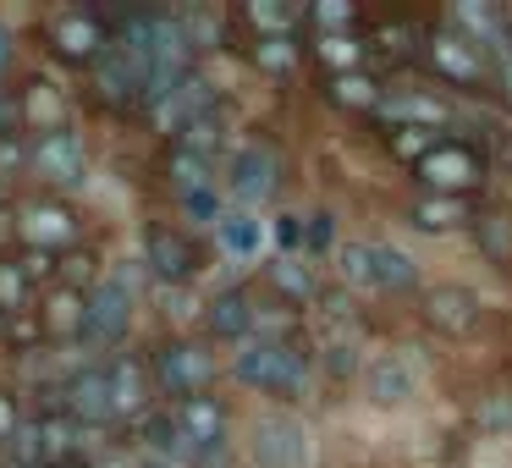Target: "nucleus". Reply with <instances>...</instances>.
Here are the masks:
<instances>
[{
    "label": "nucleus",
    "mask_w": 512,
    "mask_h": 468,
    "mask_svg": "<svg viewBox=\"0 0 512 468\" xmlns=\"http://www.w3.org/2000/svg\"><path fill=\"white\" fill-rule=\"evenodd\" d=\"M232 375L243 380L248 391H259V397L298 402V397H309L314 358H309V347L292 342V336H248L232 358Z\"/></svg>",
    "instance_id": "f257e3e1"
},
{
    "label": "nucleus",
    "mask_w": 512,
    "mask_h": 468,
    "mask_svg": "<svg viewBox=\"0 0 512 468\" xmlns=\"http://www.w3.org/2000/svg\"><path fill=\"white\" fill-rule=\"evenodd\" d=\"M424 193H446V199H474L490 177V155L479 138H463V133H446L430 155L413 166Z\"/></svg>",
    "instance_id": "f03ea898"
},
{
    "label": "nucleus",
    "mask_w": 512,
    "mask_h": 468,
    "mask_svg": "<svg viewBox=\"0 0 512 468\" xmlns=\"http://www.w3.org/2000/svg\"><path fill=\"white\" fill-rule=\"evenodd\" d=\"M419 56H424V67L435 72V83H446V89L474 94V89H485V83H490V56L479 45H468L463 34H452L446 23L424 28Z\"/></svg>",
    "instance_id": "7ed1b4c3"
},
{
    "label": "nucleus",
    "mask_w": 512,
    "mask_h": 468,
    "mask_svg": "<svg viewBox=\"0 0 512 468\" xmlns=\"http://www.w3.org/2000/svg\"><path fill=\"white\" fill-rule=\"evenodd\" d=\"M127 331H133V292L116 276H105L100 287H89V298H83L78 342L94 347V353H111V347L127 342Z\"/></svg>",
    "instance_id": "20e7f679"
},
{
    "label": "nucleus",
    "mask_w": 512,
    "mask_h": 468,
    "mask_svg": "<svg viewBox=\"0 0 512 468\" xmlns=\"http://www.w3.org/2000/svg\"><path fill=\"white\" fill-rule=\"evenodd\" d=\"M28 166H34L39 182H50V188H83L89 182V149H83V138L72 133V127H45L39 133V144L28 149Z\"/></svg>",
    "instance_id": "39448f33"
},
{
    "label": "nucleus",
    "mask_w": 512,
    "mask_h": 468,
    "mask_svg": "<svg viewBox=\"0 0 512 468\" xmlns=\"http://www.w3.org/2000/svg\"><path fill=\"white\" fill-rule=\"evenodd\" d=\"M248 457L254 468H309V430L292 413H259L248 430Z\"/></svg>",
    "instance_id": "423d86ee"
},
{
    "label": "nucleus",
    "mask_w": 512,
    "mask_h": 468,
    "mask_svg": "<svg viewBox=\"0 0 512 468\" xmlns=\"http://www.w3.org/2000/svg\"><path fill=\"white\" fill-rule=\"evenodd\" d=\"M281 182V155L276 144H259V138H248V144L232 149V160H226V193L237 199V210H248V204H265L270 193H276Z\"/></svg>",
    "instance_id": "0eeeda50"
},
{
    "label": "nucleus",
    "mask_w": 512,
    "mask_h": 468,
    "mask_svg": "<svg viewBox=\"0 0 512 468\" xmlns=\"http://www.w3.org/2000/svg\"><path fill=\"white\" fill-rule=\"evenodd\" d=\"M419 314L430 331L441 336H474L479 320H485V303H479L474 287H457V281H441V287H424Z\"/></svg>",
    "instance_id": "6e6552de"
},
{
    "label": "nucleus",
    "mask_w": 512,
    "mask_h": 468,
    "mask_svg": "<svg viewBox=\"0 0 512 468\" xmlns=\"http://www.w3.org/2000/svg\"><path fill=\"white\" fill-rule=\"evenodd\" d=\"M61 408H67L72 424L83 430H100V424L116 419V402H111V380H105V364H83L67 375L61 386Z\"/></svg>",
    "instance_id": "1a4fd4ad"
},
{
    "label": "nucleus",
    "mask_w": 512,
    "mask_h": 468,
    "mask_svg": "<svg viewBox=\"0 0 512 468\" xmlns=\"http://www.w3.org/2000/svg\"><path fill=\"white\" fill-rule=\"evenodd\" d=\"M155 380H160V391H171L177 402L199 397L215 380V358L204 353L199 342H171V347H160V358H155Z\"/></svg>",
    "instance_id": "9d476101"
},
{
    "label": "nucleus",
    "mask_w": 512,
    "mask_h": 468,
    "mask_svg": "<svg viewBox=\"0 0 512 468\" xmlns=\"http://www.w3.org/2000/svg\"><path fill=\"white\" fill-rule=\"evenodd\" d=\"M144 265L160 287H188V281L199 276V248H193V237L171 232V226H149L144 232Z\"/></svg>",
    "instance_id": "9b49d317"
},
{
    "label": "nucleus",
    "mask_w": 512,
    "mask_h": 468,
    "mask_svg": "<svg viewBox=\"0 0 512 468\" xmlns=\"http://www.w3.org/2000/svg\"><path fill=\"white\" fill-rule=\"evenodd\" d=\"M364 391L375 408H402V402L419 397V364L408 358V347H391V353H375L364 364Z\"/></svg>",
    "instance_id": "f8f14e48"
},
{
    "label": "nucleus",
    "mask_w": 512,
    "mask_h": 468,
    "mask_svg": "<svg viewBox=\"0 0 512 468\" xmlns=\"http://www.w3.org/2000/svg\"><path fill=\"white\" fill-rule=\"evenodd\" d=\"M171 424H177L182 452H221L226 446V408H221V397H210V391L182 397L177 408H171Z\"/></svg>",
    "instance_id": "ddd939ff"
},
{
    "label": "nucleus",
    "mask_w": 512,
    "mask_h": 468,
    "mask_svg": "<svg viewBox=\"0 0 512 468\" xmlns=\"http://www.w3.org/2000/svg\"><path fill=\"white\" fill-rule=\"evenodd\" d=\"M149 111H155V127H160V133H182V127L215 116V83L204 78V72L188 67V72L177 78V89H171L160 105H149Z\"/></svg>",
    "instance_id": "4468645a"
},
{
    "label": "nucleus",
    "mask_w": 512,
    "mask_h": 468,
    "mask_svg": "<svg viewBox=\"0 0 512 468\" xmlns=\"http://www.w3.org/2000/svg\"><path fill=\"white\" fill-rule=\"evenodd\" d=\"M375 122L386 127H441L446 133V122H452V111H446V100L441 94H430V89H413V94H391L386 89V100L375 105Z\"/></svg>",
    "instance_id": "2eb2a0df"
},
{
    "label": "nucleus",
    "mask_w": 512,
    "mask_h": 468,
    "mask_svg": "<svg viewBox=\"0 0 512 468\" xmlns=\"http://www.w3.org/2000/svg\"><path fill=\"white\" fill-rule=\"evenodd\" d=\"M452 34H463L468 45H479L485 56H501V39H507V12L501 6H485V0H468V6H452V12L441 17Z\"/></svg>",
    "instance_id": "dca6fc26"
},
{
    "label": "nucleus",
    "mask_w": 512,
    "mask_h": 468,
    "mask_svg": "<svg viewBox=\"0 0 512 468\" xmlns=\"http://www.w3.org/2000/svg\"><path fill=\"white\" fill-rule=\"evenodd\" d=\"M254 320H259V309H254V298H248L243 287L215 292L210 309H204V325H210L215 342H248V336H254Z\"/></svg>",
    "instance_id": "f3484780"
},
{
    "label": "nucleus",
    "mask_w": 512,
    "mask_h": 468,
    "mask_svg": "<svg viewBox=\"0 0 512 468\" xmlns=\"http://www.w3.org/2000/svg\"><path fill=\"white\" fill-rule=\"evenodd\" d=\"M72 232H78V221H72V210H61V204H28V210L17 215V237H23L34 254H50V248L72 243Z\"/></svg>",
    "instance_id": "a211bd4d"
},
{
    "label": "nucleus",
    "mask_w": 512,
    "mask_h": 468,
    "mask_svg": "<svg viewBox=\"0 0 512 468\" xmlns=\"http://www.w3.org/2000/svg\"><path fill=\"white\" fill-rule=\"evenodd\" d=\"M50 39H56V56H67V61H89V56H100V45H105V28L94 23L89 12H61L56 23H50Z\"/></svg>",
    "instance_id": "6ab92c4d"
},
{
    "label": "nucleus",
    "mask_w": 512,
    "mask_h": 468,
    "mask_svg": "<svg viewBox=\"0 0 512 468\" xmlns=\"http://www.w3.org/2000/svg\"><path fill=\"white\" fill-rule=\"evenodd\" d=\"M468 232H474V248L485 254V265L512 270V215H507V210H490V204H479L474 221H468Z\"/></svg>",
    "instance_id": "aec40b11"
},
{
    "label": "nucleus",
    "mask_w": 512,
    "mask_h": 468,
    "mask_svg": "<svg viewBox=\"0 0 512 468\" xmlns=\"http://www.w3.org/2000/svg\"><path fill=\"white\" fill-rule=\"evenodd\" d=\"M138 72H144V67H138V61L127 56L111 34H105V45H100V100H111V105L138 100Z\"/></svg>",
    "instance_id": "412c9836"
},
{
    "label": "nucleus",
    "mask_w": 512,
    "mask_h": 468,
    "mask_svg": "<svg viewBox=\"0 0 512 468\" xmlns=\"http://www.w3.org/2000/svg\"><path fill=\"white\" fill-rule=\"evenodd\" d=\"M105 380H111L116 413H144V408H149V364H138V358L116 353L111 364H105Z\"/></svg>",
    "instance_id": "4be33fe9"
},
{
    "label": "nucleus",
    "mask_w": 512,
    "mask_h": 468,
    "mask_svg": "<svg viewBox=\"0 0 512 468\" xmlns=\"http://www.w3.org/2000/svg\"><path fill=\"white\" fill-rule=\"evenodd\" d=\"M408 221L419 232H457V226L474 221V199H446V193H419L408 204Z\"/></svg>",
    "instance_id": "5701e85b"
},
{
    "label": "nucleus",
    "mask_w": 512,
    "mask_h": 468,
    "mask_svg": "<svg viewBox=\"0 0 512 468\" xmlns=\"http://www.w3.org/2000/svg\"><path fill=\"white\" fill-rule=\"evenodd\" d=\"M369 276H375V292H413L419 287V265L397 243H369Z\"/></svg>",
    "instance_id": "b1692460"
},
{
    "label": "nucleus",
    "mask_w": 512,
    "mask_h": 468,
    "mask_svg": "<svg viewBox=\"0 0 512 468\" xmlns=\"http://www.w3.org/2000/svg\"><path fill=\"white\" fill-rule=\"evenodd\" d=\"M325 100L342 105V111H358V116H375V105L386 100V89H380L375 72H336L331 83H325Z\"/></svg>",
    "instance_id": "393cba45"
},
{
    "label": "nucleus",
    "mask_w": 512,
    "mask_h": 468,
    "mask_svg": "<svg viewBox=\"0 0 512 468\" xmlns=\"http://www.w3.org/2000/svg\"><path fill=\"white\" fill-rule=\"evenodd\" d=\"M34 430H39V452H45V468H72L78 463V435H83V424H72L67 413H45V419H34Z\"/></svg>",
    "instance_id": "a878e982"
},
{
    "label": "nucleus",
    "mask_w": 512,
    "mask_h": 468,
    "mask_svg": "<svg viewBox=\"0 0 512 468\" xmlns=\"http://www.w3.org/2000/svg\"><path fill=\"white\" fill-rule=\"evenodd\" d=\"M215 243H221L226 259H254L259 243H265V226H259V215H248V210H221Z\"/></svg>",
    "instance_id": "bb28decb"
},
{
    "label": "nucleus",
    "mask_w": 512,
    "mask_h": 468,
    "mask_svg": "<svg viewBox=\"0 0 512 468\" xmlns=\"http://www.w3.org/2000/svg\"><path fill=\"white\" fill-rule=\"evenodd\" d=\"M270 287H276L287 303H298V309L320 298V276H314V265H303V259H292V254L270 259Z\"/></svg>",
    "instance_id": "cd10ccee"
},
{
    "label": "nucleus",
    "mask_w": 512,
    "mask_h": 468,
    "mask_svg": "<svg viewBox=\"0 0 512 468\" xmlns=\"http://www.w3.org/2000/svg\"><path fill=\"white\" fill-rule=\"evenodd\" d=\"M314 56L331 67V78L336 72H364V34H320L314 39Z\"/></svg>",
    "instance_id": "c85d7f7f"
},
{
    "label": "nucleus",
    "mask_w": 512,
    "mask_h": 468,
    "mask_svg": "<svg viewBox=\"0 0 512 468\" xmlns=\"http://www.w3.org/2000/svg\"><path fill=\"white\" fill-rule=\"evenodd\" d=\"M419 39H424V28H413V23H386V28H375V34L364 39V50H380V56H391V61L402 67V61L419 56Z\"/></svg>",
    "instance_id": "c756f323"
},
{
    "label": "nucleus",
    "mask_w": 512,
    "mask_h": 468,
    "mask_svg": "<svg viewBox=\"0 0 512 468\" xmlns=\"http://www.w3.org/2000/svg\"><path fill=\"white\" fill-rule=\"evenodd\" d=\"M441 138H446L441 127H391V133H386V149H391V155H397L402 166L413 171V166H419V160L430 155L435 144H441Z\"/></svg>",
    "instance_id": "7c9ffc66"
},
{
    "label": "nucleus",
    "mask_w": 512,
    "mask_h": 468,
    "mask_svg": "<svg viewBox=\"0 0 512 468\" xmlns=\"http://www.w3.org/2000/svg\"><path fill=\"white\" fill-rule=\"evenodd\" d=\"M138 441H144L155 457H177V452H182L177 424H171L166 408H144V413H138Z\"/></svg>",
    "instance_id": "2f4dec72"
},
{
    "label": "nucleus",
    "mask_w": 512,
    "mask_h": 468,
    "mask_svg": "<svg viewBox=\"0 0 512 468\" xmlns=\"http://www.w3.org/2000/svg\"><path fill=\"white\" fill-rule=\"evenodd\" d=\"M358 331H336V336H325V347H320V364H325V375L331 380H347V375H358Z\"/></svg>",
    "instance_id": "473e14b6"
},
{
    "label": "nucleus",
    "mask_w": 512,
    "mask_h": 468,
    "mask_svg": "<svg viewBox=\"0 0 512 468\" xmlns=\"http://www.w3.org/2000/svg\"><path fill=\"white\" fill-rule=\"evenodd\" d=\"M166 171H171V188H177V199H182V193H199V188H215L210 160L188 155V149H171V155H166Z\"/></svg>",
    "instance_id": "72a5a7b5"
},
{
    "label": "nucleus",
    "mask_w": 512,
    "mask_h": 468,
    "mask_svg": "<svg viewBox=\"0 0 512 468\" xmlns=\"http://www.w3.org/2000/svg\"><path fill=\"white\" fill-rule=\"evenodd\" d=\"M243 23H254V28H259V39H292V28L303 23V12L259 0V6H243Z\"/></svg>",
    "instance_id": "f704fd0d"
},
{
    "label": "nucleus",
    "mask_w": 512,
    "mask_h": 468,
    "mask_svg": "<svg viewBox=\"0 0 512 468\" xmlns=\"http://www.w3.org/2000/svg\"><path fill=\"white\" fill-rule=\"evenodd\" d=\"M254 67L270 72V78H292L298 72V39H254Z\"/></svg>",
    "instance_id": "c9c22d12"
},
{
    "label": "nucleus",
    "mask_w": 512,
    "mask_h": 468,
    "mask_svg": "<svg viewBox=\"0 0 512 468\" xmlns=\"http://www.w3.org/2000/svg\"><path fill=\"white\" fill-rule=\"evenodd\" d=\"M336 276L353 292H375V276H369V243H342L336 248Z\"/></svg>",
    "instance_id": "e433bc0d"
},
{
    "label": "nucleus",
    "mask_w": 512,
    "mask_h": 468,
    "mask_svg": "<svg viewBox=\"0 0 512 468\" xmlns=\"http://www.w3.org/2000/svg\"><path fill=\"white\" fill-rule=\"evenodd\" d=\"M6 457H12V468H45V452H39L34 419H23L12 435H6Z\"/></svg>",
    "instance_id": "4c0bfd02"
},
{
    "label": "nucleus",
    "mask_w": 512,
    "mask_h": 468,
    "mask_svg": "<svg viewBox=\"0 0 512 468\" xmlns=\"http://www.w3.org/2000/svg\"><path fill=\"white\" fill-rule=\"evenodd\" d=\"M177 149H188V155L210 160L215 149H221V116H204V122L182 127V144H177Z\"/></svg>",
    "instance_id": "58836bf2"
},
{
    "label": "nucleus",
    "mask_w": 512,
    "mask_h": 468,
    "mask_svg": "<svg viewBox=\"0 0 512 468\" xmlns=\"http://www.w3.org/2000/svg\"><path fill=\"white\" fill-rule=\"evenodd\" d=\"M45 325H50V331H67V336H78V325H83V298H78V292H56V298H50V314H45Z\"/></svg>",
    "instance_id": "ea45409f"
},
{
    "label": "nucleus",
    "mask_w": 512,
    "mask_h": 468,
    "mask_svg": "<svg viewBox=\"0 0 512 468\" xmlns=\"http://www.w3.org/2000/svg\"><path fill=\"white\" fill-rule=\"evenodd\" d=\"M309 23L320 28V34H358V23H364V17H358L353 6H314Z\"/></svg>",
    "instance_id": "a19ab883"
},
{
    "label": "nucleus",
    "mask_w": 512,
    "mask_h": 468,
    "mask_svg": "<svg viewBox=\"0 0 512 468\" xmlns=\"http://www.w3.org/2000/svg\"><path fill=\"white\" fill-rule=\"evenodd\" d=\"M182 215H193L199 226H215V221H221V193H215V188L182 193Z\"/></svg>",
    "instance_id": "79ce46f5"
},
{
    "label": "nucleus",
    "mask_w": 512,
    "mask_h": 468,
    "mask_svg": "<svg viewBox=\"0 0 512 468\" xmlns=\"http://www.w3.org/2000/svg\"><path fill=\"white\" fill-rule=\"evenodd\" d=\"M336 243V226H331V215H309V221H303V254H325V248Z\"/></svg>",
    "instance_id": "37998d69"
},
{
    "label": "nucleus",
    "mask_w": 512,
    "mask_h": 468,
    "mask_svg": "<svg viewBox=\"0 0 512 468\" xmlns=\"http://www.w3.org/2000/svg\"><path fill=\"white\" fill-rule=\"evenodd\" d=\"M28 298V276L17 265H0V309H17Z\"/></svg>",
    "instance_id": "c03bdc74"
},
{
    "label": "nucleus",
    "mask_w": 512,
    "mask_h": 468,
    "mask_svg": "<svg viewBox=\"0 0 512 468\" xmlns=\"http://www.w3.org/2000/svg\"><path fill=\"white\" fill-rule=\"evenodd\" d=\"M276 243L287 248L292 259L303 254V215H281V221H276Z\"/></svg>",
    "instance_id": "a18cd8bd"
},
{
    "label": "nucleus",
    "mask_w": 512,
    "mask_h": 468,
    "mask_svg": "<svg viewBox=\"0 0 512 468\" xmlns=\"http://www.w3.org/2000/svg\"><path fill=\"white\" fill-rule=\"evenodd\" d=\"M17 424H23V419H17V402L6 397V391H0V446H6V435H12Z\"/></svg>",
    "instance_id": "49530a36"
},
{
    "label": "nucleus",
    "mask_w": 512,
    "mask_h": 468,
    "mask_svg": "<svg viewBox=\"0 0 512 468\" xmlns=\"http://www.w3.org/2000/svg\"><path fill=\"white\" fill-rule=\"evenodd\" d=\"M496 83H501V94H507V105H512V56H496Z\"/></svg>",
    "instance_id": "de8ad7c7"
},
{
    "label": "nucleus",
    "mask_w": 512,
    "mask_h": 468,
    "mask_svg": "<svg viewBox=\"0 0 512 468\" xmlns=\"http://www.w3.org/2000/svg\"><path fill=\"white\" fill-rule=\"evenodd\" d=\"M6 61H12V34H6V23H0V72H6Z\"/></svg>",
    "instance_id": "09e8293b"
},
{
    "label": "nucleus",
    "mask_w": 512,
    "mask_h": 468,
    "mask_svg": "<svg viewBox=\"0 0 512 468\" xmlns=\"http://www.w3.org/2000/svg\"><path fill=\"white\" fill-rule=\"evenodd\" d=\"M501 56H512V12H507V39H501Z\"/></svg>",
    "instance_id": "8fccbe9b"
},
{
    "label": "nucleus",
    "mask_w": 512,
    "mask_h": 468,
    "mask_svg": "<svg viewBox=\"0 0 512 468\" xmlns=\"http://www.w3.org/2000/svg\"><path fill=\"white\" fill-rule=\"evenodd\" d=\"M72 468H89V463H72Z\"/></svg>",
    "instance_id": "3c124183"
}]
</instances>
